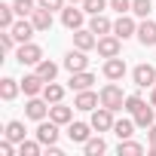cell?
<instances>
[{
	"label": "cell",
	"mask_w": 156,
	"mask_h": 156,
	"mask_svg": "<svg viewBox=\"0 0 156 156\" xmlns=\"http://www.w3.org/2000/svg\"><path fill=\"white\" fill-rule=\"evenodd\" d=\"M16 61H19L22 67H28V64L37 67V64L43 61V49H40L37 43H31V40H28V43H19V49H16Z\"/></svg>",
	"instance_id": "1"
},
{
	"label": "cell",
	"mask_w": 156,
	"mask_h": 156,
	"mask_svg": "<svg viewBox=\"0 0 156 156\" xmlns=\"http://www.w3.org/2000/svg\"><path fill=\"white\" fill-rule=\"evenodd\" d=\"M98 95H101V104H104V107H110L113 113H116V110H122V104H126V92H122L113 80H110V83H107Z\"/></svg>",
	"instance_id": "2"
},
{
	"label": "cell",
	"mask_w": 156,
	"mask_h": 156,
	"mask_svg": "<svg viewBox=\"0 0 156 156\" xmlns=\"http://www.w3.org/2000/svg\"><path fill=\"white\" fill-rule=\"evenodd\" d=\"M89 122H92L95 132H113V122H116V119H113V110H110V107L98 104V107L92 110V119H89Z\"/></svg>",
	"instance_id": "3"
},
{
	"label": "cell",
	"mask_w": 156,
	"mask_h": 156,
	"mask_svg": "<svg viewBox=\"0 0 156 156\" xmlns=\"http://www.w3.org/2000/svg\"><path fill=\"white\" fill-rule=\"evenodd\" d=\"M132 80H135V86H138V89H153V86H156V67H153V64H147V61H144V64H138V67L132 70Z\"/></svg>",
	"instance_id": "4"
},
{
	"label": "cell",
	"mask_w": 156,
	"mask_h": 156,
	"mask_svg": "<svg viewBox=\"0 0 156 156\" xmlns=\"http://www.w3.org/2000/svg\"><path fill=\"white\" fill-rule=\"evenodd\" d=\"M83 22H86V9H83V6L76 9V3H70V6H64V9H61V25H64L67 31L83 28Z\"/></svg>",
	"instance_id": "5"
},
{
	"label": "cell",
	"mask_w": 156,
	"mask_h": 156,
	"mask_svg": "<svg viewBox=\"0 0 156 156\" xmlns=\"http://www.w3.org/2000/svg\"><path fill=\"white\" fill-rule=\"evenodd\" d=\"M98 55L101 58H113V55H119L122 52V40L116 37V34H104V37H98Z\"/></svg>",
	"instance_id": "6"
},
{
	"label": "cell",
	"mask_w": 156,
	"mask_h": 156,
	"mask_svg": "<svg viewBox=\"0 0 156 156\" xmlns=\"http://www.w3.org/2000/svg\"><path fill=\"white\" fill-rule=\"evenodd\" d=\"M25 116H28V119H37V122H40V119H46V116H49V101H46V98L31 95V98H28V104H25Z\"/></svg>",
	"instance_id": "7"
},
{
	"label": "cell",
	"mask_w": 156,
	"mask_h": 156,
	"mask_svg": "<svg viewBox=\"0 0 156 156\" xmlns=\"http://www.w3.org/2000/svg\"><path fill=\"white\" fill-rule=\"evenodd\" d=\"M104 76H107V80H113V83H119L122 80V76H126V58H119V55H113V58H104Z\"/></svg>",
	"instance_id": "8"
},
{
	"label": "cell",
	"mask_w": 156,
	"mask_h": 156,
	"mask_svg": "<svg viewBox=\"0 0 156 156\" xmlns=\"http://www.w3.org/2000/svg\"><path fill=\"white\" fill-rule=\"evenodd\" d=\"M34 135H37V141H40L43 147H52V144L58 141V122H52V119H49V122L40 119V126H37Z\"/></svg>",
	"instance_id": "9"
},
{
	"label": "cell",
	"mask_w": 156,
	"mask_h": 156,
	"mask_svg": "<svg viewBox=\"0 0 156 156\" xmlns=\"http://www.w3.org/2000/svg\"><path fill=\"white\" fill-rule=\"evenodd\" d=\"M61 64H64V67H67L70 73H76V70H86V67H89L86 49H76V46H73V49H70V52L64 55V61H61Z\"/></svg>",
	"instance_id": "10"
},
{
	"label": "cell",
	"mask_w": 156,
	"mask_h": 156,
	"mask_svg": "<svg viewBox=\"0 0 156 156\" xmlns=\"http://www.w3.org/2000/svg\"><path fill=\"white\" fill-rule=\"evenodd\" d=\"M92 132H95L92 122H73V119L67 122V138H70L73 144H86V141L92 138Z\"/></svg>",
	"instance_id": "11"
},
{
	"label": "cell",
	"mask_w": 156,
	"mask_h": 156,
	"mask_svg": "<svg viewBox=\"0 0 156 156\" xmlns=\"http://www.w3.org/2000/svg\"><path fill=\"white\" fill-rule=\"evenodd\" d=\"M113 34H116L119 40H129V37H135V34H138V22L126 12V16H119V19L113 22Z\"/></svg>",
	"instance_id": "12"
},
{
	"label": "cell",
	"mask_w": 156,
	"mask_h": 156,
	"mask_svg": "<svg viewBox=\"0 0 156 156\" xmlns=\"http://www.w3.org/2000/svg\"><path fill=\"white\" fill-rule=\"evenodd\" d=\"M43 86H46V80L34 70V73H25V80H22V92L31 98V95H43Z\"/></svg>",
	"instance_id": "13"
},
{
	"label": "cell",
	"mask_w": 156,
	"mask_h": 156,
	"mask_svg": "<svg viewBox=\"0 0 156 156\" xmlns=\"http://www.w3.org/2000/svg\"><path fill=\"white\" fill-rule=\"evenodd\" d=\"M98 104H101V95H95L92 89L76 92V98H73V107H76V110H95Z\"/></svg>",
	"instance_id": "14"
},
{
	"label": "cell",
	"mask_w": 156,
	"mask_h": 156,
	"mask_svg": "<svg viewBox=\"0 0 156 156\" xmlns=\"http://www.w3.org/2000/svg\"><path fill=\"white\" fill-rule=\"evenodd\" d=\"M92 83H95V73H89V70H76V73H70L67 89H73V92H83V89H92Z\"/></svg>",
	"instance_id": "15"
},
{
	"label": "cell",
	"mask_w": 156,
	"mask_h": 156,
	"mask_svg": "<svg viewBox=\"0 0 156 156\" xmlns=\"http://www.w3.org/2000/svg\"><path fill=\"white\" fill-rule=\"evenodd\" d=\"M89 31L95 34V37H104V34H113V22L104 16V12H98V16H89Z\"/></svg>",
	"instance_id": "16"
},
{
	"label": "cell",
	"mask_w": 156,
	"mask_h": 156,
	"mask_svg": "<svg viewBox=\"0 0 156 156\" xmlns=\"http://www.w3.org/2000/svg\"><path fill=\"white\" fill-rule=\"evenodd\" d=\"M9 31H12V37H16L19 43H28V40L37 34V28H34V22H31V19H19Z\"/></svg>",
	"instance_id": "17"
},
{
	"label": "cell",
	"mask_w": 156,
	"mask_h": 156,
	"mask_svg": "<svg viewBox=\"0 0 156 156\" xmlns=\"http://www.w3.org/2000/svg\"><path fill=\"white\" fill-rule=\"evenodd\" d=\"M138 43L141 46H156V22H150V19H144L141 25H138Z\"/></svg>",
	"instance_id": "18"
},
{
	"label": "cell",
	"mask_w": 156,
	"mask_h": 156,
	"mask_svg": "<svg viewBox=\"0 0 156 156\" xmlns=\"http://www.w3.org/2000/svg\"><path fill=\"white\" fill-rule=\"evenodd\" d=\"M73 46L89 52V49H95V46H98V37H95L89 28H76V31H73Z\"/></svg>",
	"instance_id": "19"
},
{
	"label": "cell",
	"mask_w": 156,
	"mask_h": 156,
	"mask_svg": "<svg viewBox=\"0 0 156 156\" xmlns=\"http://www.w3.org/2000/svg\"><path fill=\"white\" fill-rule=\"evenodd\" d=\"M73 110H76V107H73ZM73 110H70L67 104H61V101H58V104H49V119L58 122V126H67V122L73 119Z\"/></svg>",
	"instance_id": "20"
},
{
	"label": "cell",
	"mask_w": 156,
	"mask_h": 156,
	"mask_svg": "<svg viewBox=\"0 0 156 156\" xmlns=\"http://www.w3.org/2000/svg\"><path fill=\"white\" fill-rule=\"evenodd\" d=\"M31 22H34V28H37V34H43V31H49V28H52V9H43V6H37V9L31 12Z\"/></svg>",
	"instance_id": "21"
},
{
	"label": "cell",
	"mask_w": 156,
	"mask_h": 156,
	"mask_svg": "<svg viewBox=\"0 0 156 156\" xmlns=\"http://www.w3.org/2000/svg\"><path fill=\"white\" fill-rule=\"evenodd\" d=\"M19 89H22V80H12V76H3V80H0V98L3 101H12L19 95Z\"/></svg>",
	"instance_id": "22"
},
{
	"label": "cell",
	"mask_w": 156,
	"mask_h": 156,
	"mask_svg": "<svg viewBox=\"0 0 156 156\" xmlns=\"http://www.w3.org/2000/svg\"><path fill=\"white\" fill-rule=\"evenodd\" d=\"M153 122H156V113H153V104H144V107H141V110L135 113V126H138V129H150Z\"/></svg>",
	"instance_id": "23"
},
{
	"label": "cell",
	"mask_w": 156,
	"mask_h": 156,
	"mask_svg": "<svg viewBox=\"0 0 156 156\" xmlns=\"http://www.w3.org/2000/svg\"><path fill=\"white\" fill-rule=\"evenodd\" d=\"M135 129H138V126H135V119H116V122H113V135H116L119 141L132 138V135H135Z\"/></svg>",
	"instance_id": "24"
},
{
	"label": "cell",
	"mask_w": 156,
	"mask_h": 156,
	"mask_svg": "<svg viewBox=\"0 0 156 156\" xmlns=\"http://www.w3.org/2000/svg\"><path fill=\"white\" fill-rule=\"evenodd\" d=\"M3 138H9V141L22 144V141H25V122H19V119H9V122H6V132H3Z\"/></svg>",
	"instance_id": "25"
},
{
	"label": "cell",
	"mask_w": 156,
	"mask_h": 156,
	"mask_svg": "<svg viewBox=\"0 0 156 156\" xmlns=\"http://www.w3.org/2000/svg\"><path fill=\"white\" fill-rule=\"evenodd\" d=\"M16 6L12 3H0V28H3V31H9L12 25H16Z\"/></svg>",
	"instance_id": "26"
},
{
	"label": "cell",
	"mask_w": 156,
	"mask_h": 156,
	"mask_svg": "<svg viewBox=\"0 0 156 156\" xmlns=\"http://www.w3.org/2000/svg\"><path fill=\"white\" fill-rule=\"evenodd\" d=\"M43 98H46L49 104H58V101L64 98V86H58L55 80H52V83H46V86H43Z\"/></svg>",
	"instance_id": "27"
},
{
	"label": "cell",
	"mask_w": 156,
	"mask_h": 156,
	"mask_svg": "<svg viewBox=\"0 0 156 156\" xmlns=\"http://www.w3.org/2000/svg\"><path fill=\"white\" fill-rule=\"evenodd\" d=\"M83 150H86V156H101V153L107 150V144H104V138H101V135H92V138L83 144Z\"/></svg>",
	"instance_id": "28"
},
{
	"label": "cell",
	"mask_w": 156,
	"mask_h": 156,
	"mask_svg": "<svg viewBox=\"0 0 156 156\" xmlns=\"http://www.w3.org/2000/svg\"><path fill=\"white\" fill-rule=\"evenodd\" d=\"M37 73L43 76V80H46V83H52V80H55V76H58V64H55V61H49V58H43V61L37 64Z\"/></svg>",
	"instance_id": "29"
},
{
	"label": "cell",
	"mask_w": 156,
	"mask_h": 156,
	"mask_svg": "<svg viewBox=\"0 0 156 156\" xmlns=\"http://www.w3.org/2000/svg\"><path fill=\"white\" fill-rule=\"evenodd\" d=\"M116 153H119V156H141V153H144V147H141L138 141H132V138H126V141H119V147H116Z\"/></svg>",
	"instance_id": "30"
},
{
	"label": "cell",
	"mask_w": 156,
	"mask_h": 156,
	"mask_svg": "<svg viewBox=\"0 0 156 156\" xmlns=\"http://www.w3.org/2000/svg\"><path fill=\"white\" fill-rule=\"evenodd\" d=\"M80 6L86 9V16H98V12H104L110 6V0H83Z\"/></svg>",
	"instance_id": "31"
},
{
	"label": "cell",
	"mask_w": 156,
	"mask_h": 156,
	"mask_svg": "<svg viewBox=\"0 0 156 156\" xmlns=\"http://www.w3.org/2000/svg\"><path fill=\"white\" fill-rule=\"evenodd\" d=\"M12 6H16L19 19H31V12L37 9V0H12Z\"/></svg>",
	"instance_id": "32"
},
{
	"label": "cell",
	"mask_w": 156,
	"mask_h": 156,
	"mask_svg": "<svg viewBox=\"0 0 156 156\" xmlns=\"http://www.w3.org/2000/svg\"><path fill=\"white\" fill-rule=\"evenodd\" d=\"M144 104H147V101H144V98H141V95H138V92H135V95H126V104H122V110H126V113H132V116H135V113H138V110H141V107H144Z\"/></svg>",
	"instance_id": "33"
},
{
	"label": "cell",
	"mask_w": 156,
	"mask_h": 156,
	"mask_svg": "<svg viewBox=\"0 0 156 156\" xmlns=\"http://www.w3.org/2000/svg\"><path fill=\"white\" fill-rule=\"evenodd\" d=\"M150 9H153V0H132V16L147 19V16H150Z\"/></svg>",
	"instance_id": "34"
},
{
	"label": "cell",
	"mask_w": 156,
	"mask_h": 156,
	"mask_svg": "<svg viewBox=\"0 0 156 156\" xmlns=\"http://www.w3.org/2000/svg\"><path fill=\"white\" fill-rule=\"evenodd\" d=\"M40 141H22L19 144V156H40Z\"/></svg>",
	"instance_id": "35"
},
{
	"label": "cell",
	"mask_w": 156,
	"mask_h": 156,
	"mask_svg": "<svg viewBox=\"0 0 156 156\" xmlns=\"http://www.w3.org/2000/svg\"><path fill=\"white\" fill-rule=\"evenodd\" d=\"M16 43H19V40L12 37V31H3V34H0V49H3V52H12Z\"/></svg>",
	"instance_id": "36"
},
{
	"label": "cell",
	"mask_w": 156,
	"mask_h": 156,
	"mask_svg": "<svg viewBox=\"0 0 156 156\" xmlns=\"http://www.w3.org/2000/svg\"><path fill=\"white\" fill-rule=\"evenodd\" d=\"M110 9L119 12V16H126V12H132V0H110Z\"/></svg>",
	"instance_id": "37"
},
{
	"label": "cell",
	"mask_w": 156,
	"mask_h": 156,
	"mask_svg": "<svg viewBox=\"0 0 156 156\" xmlns=\"http://www.w3.org/2000/svg\"><path fill=\"white\" fill-rule=\"evenodd\" d=\"M64 3H67V0H37V6H43V9H64Z\"/></svg>",
	"instance_id": "38"
},
{
	"label": "cell",
	"mask_w": 156,
	"mask_h": 156,
	"mask_svg": "<svg viewBox=\"0 0 156 156\" xmlns=\"http://www.w3.org/2000/svg\"><path fill=\"white\" fill-rule=\"evenodd\" d=\"M0 153H3V156H12V153H16V141L3 138V141H0Z\"/></svg>",
	"instance_id": "39"
},
{
	"label": "cell",
	"mask_w": 156,
	"mask_h": 156,
	"mask_svg": "<svg viewBox=\"0 0 156 156\" xmlns=\"http://www.w3.org/2000/svg\"><path fill=\"white\" fill-rule=\"evenodd\" d=\"M147 141H150V147H156V122L147 129Z\"/></svg>",
	"instance_id": "40"
},
{
	"label": "cell",
	"mask_w": 156,
	"mask_h": 156,
	"mask_svg": "<svg viewBox=\"0 0 156 156\" xmlns=\"http://www.w3.org/2000/svg\"><path fill=\"white\" fill-rule=\"evenodd\" d=\"M150 104H153V107H156V86H153V89H150Z\"/></svg>",
	"instance_id": "41"
},
{
	"label": "cell",
	"mask_w": 156,
	"mask_h": 156,
	"mask_svg": "<svg viewBox=\"0 0 156 156\" xmlns=\"http://www.w3.org/2000/svg\"><path fill=\"white\" fill-rule=\"evenodd\" d=\"M147 156H156V147H147Z\"/></svg>",
	"instance_id": "42"
},
{
	"label": "cell",
	"mask_w": 156,
	"mask_h": 156,
	"mask_svg": "<svg viewBox=\"0 0 156 156\" xmlns=\"http://www.w3.org/2000/svg\"><path fill=\"white\" fill-rule=\"evenodd\" d=\"M67 3H76V6H80V3H83V0H67Z\"/></svg>",
	"instance_id": "43"
}]
</instances>
